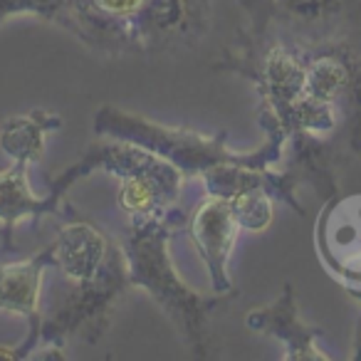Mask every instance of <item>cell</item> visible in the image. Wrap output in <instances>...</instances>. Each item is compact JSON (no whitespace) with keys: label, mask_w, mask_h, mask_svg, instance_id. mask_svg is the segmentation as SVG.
<instances>
[{"label":"cell","mask_w":361,"mask_h":361,"mask_svg":"<svg viewBox=\"0 0 361 361\" xmlns=\"http://www.w3.org/2000/svg\"><path fill=\"white\" fill-rule=\"evenodd\" d=\"M13 16H35L67 30L70 0H0V25Z\"/></svg>","instance_id":"obj_14"},{"label":"cell","mask_w":361,"mask_h":361,"mask_svg":"<svg viewBox=\"0 0 361 361\" xmlns=\"http://www.w3.org/2000/svg\"><path fill=\"white\" fill-rule=\"evenodd\" d=\"M240 231L243 228L233 213V203L228 198L208 196V193L186 218V233L206 265L213 292L221 295L238 292L228 267Z\"/></svg>","instance_id":"obj_6"},{"label":"cell","mask_w":361,"mask_h":361,"mask_svg":"<svg viewBox=\"0 0 361 361\" xmlns=\"http://www.w3.org/2000/svg\"><path fill=\"white\" fill-rule=\"evenodd\" d=\"M47 267H55V247L52 243L40 252H32L25 260H0V312L20 314L27 322V334L20 344L0 346V359L23 361L30 359L32 351L40 349V290Z\"/></svg>","instance_id":"obj_5"},{"label":"cell","mask_w":361,"mask_h":361,"mask_svg":"<svg viewBox=\"0 0 361 361\" xmlns=\"http://www.w3.org/2000/svg\"><path fill=\"white\" fill-rule=\"evenodd\" d=\"M57 221H60V231L52 240L55 267L70 282H85L94 277L109 255L114 240L106 233H102L94 223L77 216L70 201H62Z\"/></svg>","instance_id":"obj_8"},{"label":"cell","mask_w":361,"mask_h":361,"mask_svg":"<svg viewBox=\"0 0 361 361\" xmlns=\"http://www.w3.org/2000/svg\"><path fill=\"white\" fill-rule=\"evenodd\" d=\"M211 0H149L144 13L119 30L109 57L196 47L211 30Z\"/></svg>","instance_id":"obj_4"},{"label":"cell","mask_w":361,"mask_h":361,"mask_svg":"<svg viewBox=\"0 0 361 361\" xmlns=\"http://www.w3.org/2000/svg\"><path fill=\"white\" fill-rule=\"evenodd\" d=\"M126 290H131L126 257L114 240L99 272L85 282H72L62 305L42 319L40 349L50 351V359H62V349L70 339L97 344L109 329L114 307Z\"/></svg>","instance_id":"obj_3"},{"label":"cell","mask_w":361,"mask_h":361,"mask_svg":"<svg viewBox=\"0 0 361 361\" xmlns=\"http://www.w3.org/2000/svg\"><path fill=\"white\" fill-rule=\"evenodd\" d=\"M27 171L30 166L20 164V161H11L8 169L0 171V247L6 252H13V233L16 226L23 221H40L42 216H50L45 196L37 198L30 188L27 180Z\"/></svg>","instance_id":"obj_11"},{"label":"cell","mask_w":361,"mask_h":361,"mask_svg":"<svg viewBox=\"0 0 361 361\" xmlns=\"http://www.w3.org/2000/svg\"><path fill=\"white\" fill-rule=\"evenodd\" d=\"M349 295L356 297V300H361V290H359V287H349Z\"/></svg>","instance_id":"obj_16"},{"label":"cell","mask_w":361,"mask_h":361,"mask_svg":"<svg viewBox=\"0 0 361 361\" xmlns=\"http://www.w3.org/2000/svg\"><path fill=\"white\" fill-rule=\"evenodd\" d=\"M186 213L176 206L166 216L129 221L126 231L119 235V245L126 257L131 287L144 290L161 307L193 356L211 359L216 351L213 317L238 300V292L201 295L178 275L169 243L180 226H186Z\"/></svg>","instance_id":"obj_1"},{"label":"cell","mask_w":361,"mask_h":361,"mask_svg":"<svg viewBox=\"0 0 361 361\" xmlns=\"http://www.w3.org/2000/svg\"><path fill=\"white\" fill-rule=\"evenodd\" d=\"M62 129V116L47 109H32L25 116H8L0 124V149L11 161L37 164L45 151V139L50 131Z\"/></svg>","instance_id":"obj_12"},{"label":"cell","mask_w":361,"mask_h":361,"mask_svg":"<svg viewBox=\"0 0 361 361\" xmlns=\"http://www.w3.org/2000/svg\"><path fill=\"white\" fill-rule=\"evenodd\" d=\"M183 178V171L146 149L136 166L119 176L116 203L129 221L166 216L171 208L178 206Z\"/></svg>","instance_id":"obj_7"},{"label":"cell","mask_w":361,"mask_h":361,"mask_svg":"<svg viewBox=\"0 0 361 361\" xmlns=\"http://www.w3.org/2000/svg\"><path fill=\"white\" fill-rule=\"evenodd\" d=\"M92 129L97 136L144 146L151 154L171 161L176 169L183 171V176H196V178H203L218 166L243 161L247 156V151L243 154V151L228 149L226 131L208 136L188 126H166L111 104H104L94 111Z\"/></svg>","instance_id":"obj_2"},{"label":"cell","mask_w":361,"mask_h":361,"mask_svg":"<svg viewBox=\"0 0 361 361\" xmlns=\"http://www.w3.org/2000/svg\"><path fill=\"white\" fill-rule=\"evenodd\" d=\"M146 6L149 0H70L67 30L94 52L111 55L119 30L136 20Z\"/></svg>","instance_id":"obj_10"},{"label":"cell","mask_w":361,"mask_h":361,"mask_svg":"<svg viewBox=\"0 0 361 361\" xmlns=\"http://www.w3.org/2000/svg\"><path fill=\"white\" fill-rule=\"evenodd\" d=\"M247 329L260 331V334L275 336L285 344V359L287 361H305V359H329L326 354H322L317 349V336L322 334L319 329L305 324L300 319V312H297V300L292 285L282 287L280 300H275L272 305L260 307V310H252L245 317Z\"/></svg>","instance_id":"obj_9"},{"label":"cell","mask_w":361,"mask_h":361,"mask_svg":"<svg viewBox=\"0 0 361 361\" xmlns=\"http://www.w3.org/2000/svg\"><path fill=\"white\" fill-rule=\"evenodd\" d=\"M354 351H356V359H361V322H359V331H356V346H354Z\"/></svg>","instance_id":"obj_15"},{"label":"cell","mask_w":361,"mask_h":361,"mask_svg":"<svg viewBox=\"0 0 361 361\" xmlns=\"http://www.w3.org/2000/svg\"><path fill=\"white\" fill-rule=\"evenodd\" d=\"M231 203H233V213H235L243 231L262 233L270 228L272 216H275V198H272L265 188L240 193V196H235Z\"/></svg>","instance_id":"obj_13"}]
</instances>
